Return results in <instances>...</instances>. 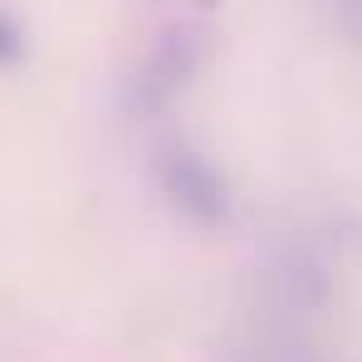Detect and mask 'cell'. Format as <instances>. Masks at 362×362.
Here are the masks:
<instances>
[{
	"mask_svg": "<svg viewBox=\"0 0 362 362\" xmlns=\"http://www.w3.org/2000/svg\"><path fill=\"white\" fill-rule=\"evenodd\" d=\"M20 54H25V30L0 10V64H15Z\"/></svg>",
	"mask_w": 362,
	"mask_h": 362,
	"instance_id": "3",
	"label": "cell"
},
{
	"mask_svg": "<svg viewBox=\"0 0 362 362\" xmlns=\"http://www.w3.org/2000/svg\"><path fill=\"white\" fill-rule=\"evenodd\" d=\"M157 186L172 201V211L186 216L191 226H201V230H216L230 216V186H226V177L216 172L211 157H201L191 147H177V152H167L157 162Z\"/></svg>",
	"mask_w": 362,
	"mask_h": 362,
	"instance_id": "1",
	"label": "cell"
},
{
	"mask_svg": "<svg viewBox=\"0 0 362 362\" xmlns=\"http://www.w3.org/2000/svg\"><path fill=\"white\" fill-rule=\"evenodd\" d=\"M206 49H211V35H206L196 20H177V25H167V30L157 35V45H152L147 64H142V74H137V98H142V108H162V103H172L181 88L201 74Z\"/></svg>",
	"mask_w": 362,
	"mask_h": 362,
	"instance_id": "2",
	"label": "cell"
}]
</instances>
